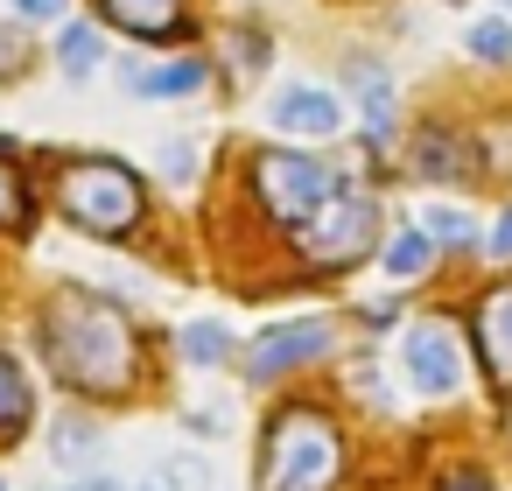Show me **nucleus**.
<instances>
[{
  "mask_svg": "<svg viewBox=\"0 0 512 491\" xmlns=\"http://www.w3.org/2000/svg\"><path fill=\"white\" fill-rule=\"evenodd\" d=\"M43 358L78 393H127L134 365H141V344H134V323L106 295L57 288L50 309H43Z\"/></svg>",
  "mask_w": 512,
  "mask_h": 491,
  "instance_id": "1",
  "label": "nucleus"
},
{
  "mask_svg": "<svg viewBox=\"0 0 512 491\" xmlns=\"http://www.w3.org/2000/svg\"><path fill=\"white\" fill-rule=\"evenodd\" d=\"M337 428L316 407H281L260 449V491H330L337 484Z\"/></svg>",
  "mask_w": 512,
  "mask_h": 491,
  "instance_id": "2",
  "label": "nucleus"
},
{
  "mask_svg": "<svg viewBox=\"0 0 512 491\" xmlns=\"http://www.w3.org/2000/svg\"><path fill=\"white\" fill-rule=\"evenodd\" d=\"M57 204H64L71 225L113 239V232H127V225L141 218V183H134V169H120V162H64Z\"/></svg>",
  "mask_w": 512,
  "mask_h": 491,
  "instance_id": "3",
  "label": "nucleus"
},
{
  "mask_svg": "<svg viewBox=\"0 0 512 491\" xmlns=\"http://www.w3.org/2000/svg\"><path fill=\"white\" fill-rule=\"evenodd\" d=\"M253 190H260V204L281 218V225H309L323 204H330V190H337V176L316 162V155H295V148H274V155H260V169H253Z\"/></svg>",
  "mask_w": 512,
  "mask_h": 491,
  "instance_id": "4",
  "label": "nucleus"
},
{
  "mask_svg": "<svg viewBox=\"0 0 512 491\" xmlns=\"http://www.w3.org/2000/svg\"><path fill=\"white\" fill-rule=\"evenodd\" d=\"M379 239V204L365 190H330V204L302 225V260L309 267H351Z\"/></svg>",
  "mask_w": 512,
  "mask_h": 491,
  "instance_id": "5",
  "label": "nucleus"
},
{
  "mask_svg": "<svg viewBox=\"0 0 512 491\" xmlns=\"http://www.w3.org/2000/svg\"><path fill=\"white\" fill-rule=\"evenodd\" d=\"M400 372H407V386L421 400H449L463 386V344H456V330L449 323H414L400 337Z\"/></svg>",
  "mask_w": 512,
  "mask_h": 491,
  "instance_id": "6",
  "label": "nucleus"
},
{
  "mask_svg": "<svg viewBox=\"0 0 512 491\" xmlns=\"http://www.w3.org/2000/svg\"><path fill=\"white\" fill-rule=\"evenodd\" d=\"M323 351H330V323H316V316L274 323V330H260L246 344V379H281V372H295V365H309Z\"/></svg>",
  "mask_w": 512,
  "mask_h": 491,
  "instance_id": "7",
  "label": "nucleus"
},
{
  "mask_svg": "<svg viewBox=\"0 0 512 491\" xmlns=\"http://www.w3.org/2000/svg\"><path fill=\"white\" fill-rule=\"evenodd\" d=\"M267 113H274L281 134H302V141H330V134L344 127V106H337L323 85H288Z\"/></svg>",
  "mask_w": 512,
  "mask_h": 491,
  "instance_id": "8",
  "label": "nucleus"
},
{
  "mask_svg": "<svg viewBox=\"0 0 512 491\" xmlns=\"http://www.w3.org/2000/svg\"><path fill=\"white\" fill-rule=\"evenodd\" d=\"M477 351H484V372L512 386V281H498L477 302Z\"/></svg>",
  "mask_w": 512,
  "mask_h": 491,
  "instance_id": "9",
  "label": "nucleus"
},
{
  "mask_svg": "<svg viewBox=\"0 0 512 491\" xmlns=\"http://www.w3.org/2000/svg\"><path fill=\"white\" fill-rule=\"evenodd\" d=\"M120 85L134 92V99H183V92H197L204 85V64L197 57H176V64H120Z\"/></svg>",
  "mask_w": 512,
  "mask_h": 491,
  "instance_id": "10",
  "label": "nucleus"
},
{
  "mask_svg": "<svg viewBox=\"0 0 512 491\" xmlns=\"http://www.w3.org/2000/svg\"><path fill=\"white\" fill-rule=\"evenodd\" d=\"M99 8L127 36H176L183 29V0H99Z\"/></svg>",
  "mask_w": 512,
  "mask_h": 491,
  "instance_id": "11",
  "label": "nucleus"
},
{
  "mask_svg": "<svg viewBox=\"0 0 512 491\" xmlns=\"http://www.w3.org/2000/svg\"><path fill=\"white\" fill-rule=\"evenodd\" d=\"M344 78H351V92H358L365 120H372V127H386V120H393V78H386L372 57H351V64H344Z\"/></svg>",
  "mask_w": 512,
  "mask_h": 491,
  "instance_id": "12",
  "label": "nucleus"
},
{
  "mask_svg": "<svg viewBox=\"0 0 512 491\" xmlns=\"http://www.w3.org/2000/svg\"><path fill=\"white\" fill-rule=\"evenodd\" d=\"M99 57H106V43H99V29H92V22H71V29L57 36V64H64V78H92V71H99Z\"/></svg>",
  "mask_w": 512,
  "mask_h": 491,
  "instance_id": "13",
  "label": "nucleus"
},
{
  "mask_svg": "<svg viewBox=\"0 0 512 491\" xmlns=\"http://www.w3.org/2000/svg\"><path fill=\"white\" fill-rule=\"evenodd\" d=\"M428 260H435V239H428L421 225H407V232H393V239H386V274H393V281L428 274Z\"/></svg>",
  "mask_w": 512,
  "mask_h": 491,
  "instance_id": "14",
  "label": "nucleus"
},
{
  "mask_svg": "<svg viewBox=\"0 0 512 491\" xmlns=\"http://www.w3.org/2000/svg\"><path fill=\"white\" fill-rule=\"evenodd\" d=\"M183 358L190 365H225L232 358V330L225 323H183Z\"/></svg>",
  "mask_w": 512,
  "mask_h": 491,
  "instance_id": "15",
  "label": "nucleus"
},
{
  "mask_svg": "<svg viewBox=\"0 0 512 491\" xmlns=\"http://www.w3.org/2000/svg\"><path fill=\"white\" fill-rule=\"evenodd\" d=\"M29 421V386H22V372H15V358L0 351V435H15Z\"/></svg>",
  "mask_w": 512,
  "mask_h": 491,
  "instance_id": "16",
  "label": "nucleus"
},
{
  "mask_svg": "<svg viewBox=\"0 0 512 491\" xmlns=\"http://www.w3.org/2000/svg\"><path fill=\"white\" fill-rule=\"evenodd\" d=\"M421 232H428V239H442V246H470V239H477V225H470V211H456V204H428V218H421Z\"/></svg>",
  "mask_w": 512,
  "mask_h": 491,
  "instance_id": "17",
  "label": "nucleus"
},
{
  "mask_svg": "<svg viewBox=\"0 0 512 491\" xmlns=\"http://www.w3.org/2000/svg\"><path fill=\"white\" fill-rule=\"evenodd\" d=\"M470 57H484V64H512V22H498V15L470 22Z\"/></svg>",
  "mask_w": 512,
  "mask_h": 491,
  "instance_id": "18",
  "label": "nucleus"
},
{
  "mask_svg": "<svg viewBox=\"0 0 512 491\" xmlns=\"http://www.w3.org/2000/svg\"><path fill=\"white\" fill-rule=\"evenodd\" d=\"M162 484H169V491H211V470H204L197 456H169V463H162Z\"/></svg>",
  "mask_w": 512,
  "mask_h": 491,
  "instance_id": "19",
  "label": "nucleus"
},
{
  "mask_svg": "<svg viewBox=\"0 0 512 491\" xmlns=\"http://www.w3.org/2000/svg\"><path fill=\"white\" fill-rule=\"evenodd\" d=\"M162 176H169V183H190V176H197V141L176 134V141L162 148Z\"/></svg>",
  "mask_w": 512,
  "mask_h": 491,
  "instance_id": "20",
  "label": "nucleus"
},
{
  "mask_svg": "<svg viewBox=\"0 0 512 491\" xmlns=\"http://www.w3.org/2000/svg\"><path fill=\"white\" fill-rule=\"evenodd\" d=\"M22 71H29V43H22V29L0 22V78H22Z\"/></svg>",
  "mask_w": 512,
  "mask_h": 491,
  "instance_id": "21",
  "label": "nucleus"
},
{
  "mask_svg": "<svg viewBox=\"0 0 512 491\" xmlns=\"http://www.w3.org/2000/svg\"><path fill=\"white\" fill-rule=\"evenodd\" d=\"M421 176H456V155H449V134H421Z\"/></svg>",
  "mask_w": 512,
  "mask_h": 491,
  "instance_id": "22",
  "label": "nucleus"
},
{
  "mask_svg": "<svg viewBox=\"0 0 512 491\" xmlns=\"http://www.w3.org/2000/svg\"><path fill=\"white\" fill-rule=\"evenodd\" d=\"M22 218V176H15V162H0V225H15Z\"/></svg>",
  "mask_w": 512,
  "mask_h": 491,
  "instance_id": "23",
  "label": "nucleus"
},
{
  "mask_svg": "<svg viewBox=\"0 0 512 491\" xmlns=\"http://www.w3.org/2000/svg\"><path fill=\"white\" fill-rule=\"evenodd\" d=\"M232 64L239 71H260L267 64V36H232Z\"/></svg>",
  "mask_w": 512,
  "mask_h": 491,
  "instance_id": "24",
  "label": "nucleus"
},
{
  "mask_svg": "<svg viewBox=\"0 0 512 491\" xmlns=\"http://www.w3.org/2000/svg\"><path fill=\"white\" fill-rule=\"evenodd\" d=\"M85 449H92V428H85V421H64V428H57V456L71 463V456H85Z\"/></svg>",
  "mask_w": 512,
  "mask_h": 491,
  "instance_id": "25",
  "label": "nucleus"
},
{
  "mask_svg": "<svg viewBox=\"0 0 512 491\" xmlns=\"http://www.w3.org/2000/svg\"><path fill=\"white\" fill-rule=\"evenodd\" d=\"M491 253H498V260H512V211L498 218V232H491Z\"/></svg>",
  "mask_w": 512,
  "mask_h": 491,
  "instance_id": "26",
  "label": "nucleus"
},
{
  "mask_svg": "<svg viewBox=\"0 0 512 491\" xmlns=\"http://www.w3.org/2000/svg\"><path fill=\"white\" fill-rule=\"evenodd\" d=\"M15 8H22V15H64L71 0H15Z\"/></svg>",
  "mask_w": 512,
  "mask_h": 491,
  "instance_id": "27",
  "label": "nucleus"
},
{
  "mask_svg": "<svg viewBox=\"0 0 512 491\" xmlns=\"http://www.w3.org/2000/svg\"><path fill=\"white\" fill-rule=\"evenodd\" d=\"M442 491H484V477H477V470H456V477H449Z\"/></svg>",
  "mask_w": 512,
  "mask_h": 491,
  "instance_id": "28",
  "label": "nucleus"
},
{
  "mask_svg": "<svg viewBox=\"0 0 512 491\" xmlns=\"http://www.w3.org/2000/svg\"><path fill=\"white\" fill-rule=\"evenodd\" d=\"M71 491H127V484H113V477H85V484H71Z\"/></svg>",
  "mask_w": 512,
  "mask_h": 491,
  "instance_id": "29",
  "label": "nucleus"
},
{
  "mask_svg": "<svg viewBox=\"0 0 512 491\" xmlns=\"http://www.w3.org/2000/svg\"><path fill=\"white\" fill-rule=\"evenodd\" d=\"M505 8H512V0H505Z\"/></svg>",
  "mask_w": 512,
  "mask_h": 491,
  "instance_id": "30",
  "label": "nucleus"
},
{
  "mask_svg": "<svg viewBox=\"0 0 512 491\" xmlns=\"http://www.w3.org/2000/svg\"><path fill=\"white\" fill-rule=\"evenodd\" d=\"M0 491H8V484H0Z\"/></svg>",
  "mask_w": 512,
  "mask_h": 491,
  "instance_id": "31",
  "label": "nucleus"
}]
</instances>
